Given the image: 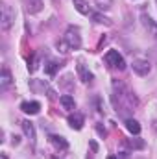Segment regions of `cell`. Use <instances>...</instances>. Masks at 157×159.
Listing matches in <instances>:
<instances>
[{"label": "cell", "mask_w": 157, "mask_h": 159, "mask_svg": "<svg viewBox=\"0 0 157 159\" xmlns=\"http://www.w3.org/2000/svg\"><path fill=\"white\" fill-rule=\"evenodd\" d=\"M141 20H142V26L148 30V34L157 39V22L155 20H154L150 15H146V13H141Z\"/></svg>", "instance_id": "5b68a950"}, {"label": "cell", "mask_w": 157, "mask_h": 159, "mask_svg": "<svg viewBox=\"0 0 157 159\" xmlns=\"http://www.w3.org/2000/svg\"><path fill=\"white\" fill-rule=\"evenodd\" d=\"M0 159H7V157H6V156H4V154H2V156H0Z\"/></svg>", "instance_id": "7402d4cb"}, {"label": "cell", "mask_w": 157, "mask_h": 159, "mask_svg": "<svg viewBox=\"0 0 157 159\" xmlns=\"http://www.w3.org/2000/svg\"><path fill=\"white\" fill-rule=\"evenodd\" d=\"M131 67H133V72L137 76H148L150 70H152V65H150L148 59H133Z\"/></svg>", "instance_id": "277c9868"}, {"label": "cell", "mask_w": 157, "mask_h": 159, "mask_svg": "<svg viewBox=\"0 0 157 159\" xmlns=\"http://www.w3.org/2000/svg\"><path fill=\"white\" fill-rule=\"evenodd\" d=\"M20 109L26 113V115H37L41 109V104L39 102H22L20 104Z\"/></svg>", "instance_id": "ba28073f"}, {"label": "cell", "mask_w": 157, "mask_h": 159, "mask_svg": "<svg viewBox=\"0 0 157 159\" xmlns=\"http://www.w3.org/2000/svg\"><path fill=\"white\" fill-rule=\"evenodd\" d=\"M96 131H98V135H102V137L107 135V131H105V128H104L102 124H96Z\"/></svg>", "instance_id": "44dd1931"}, {"label": "cell", "mask_w": 157, "mask_h": 159, "mask_svg": "<svg viewBox=\"0 0 157 159\" xmlns=\"http://www.w3.org/2000/svg\"><path fill=\"white\" fill-rule=\"evenodd\" d=\"M74 7H76V11H79L81 15H89V13H91L89 4H87L85 0H74Z\"/></svg>", "instance_id": "2e32d148"}, {"label": "cell", "mask_w": 157, "mask_h": 159, "mask_svg": "<svg viewBox=\"0 0 157 159\" xmlns=\"http://www.w3.org/2000/svg\"><path fill=\"white\" fill-rule=\"evenodd\" d=\"M67 120H69V126H70L72 129H81V128H83V122H85L83 115H81V113H76V111L70 113Z\"/></svg>", "instance_id": "8992f818"}, {"label": "cell", "mask_w": 157, "mask_h": 159, "mask_svg": "<svg viewBox=\"0 0 157 159\" xmlns=\"http://www.w3.org/2000/svg\"><path fill=\"white\" fill-rule=\"evenodd\" d=\"M107 159H117V157H115V156H109V157H107Z\"/></svg>", "instance_id": "603a6c76"}, {"label": "cell", "mask_w": 157, "mask_h": 159, "mask_svg": "<svg viewBox=\"0 0 157 159\" xmlns=\"http://www.w3.org/2000/svg\"><path fill=\"white\" fill-rule=\"evenodd\" d=\"M126 128H128V131L133 133V135H139V133H141V124H139L135 119H128L126 120Z\"/></svg>", "instance_id": "4fadbf2b"}, {"label": "cell", "mask_w": 157, "mask_h": 159, "mask_svg": "<svg viewBox=\"0 0 157 159\" xmlns=\"http://www.w3.org/2000/svg\"><path fill=\"white\" fill-rule=\"evenodd\" d=\"M92 19H94V22H98V24H105V26H111V20H109L107 17H104L102 13H92Z\"/></svg>", "instance_id": "d6986e66"}, {"label": "cell", "mask_w": 157, "mask_h": 159, "mask_svg": "<svg viewBox=\"0 0 157 159\" xmlns=\"http://www.w3.org/2000/svg\"><path fill=\"white\" fill-rule=\"evenodd\" d=\"M96 2V6L100 7V9H111V6H113V0H94Z\"/></svg>", "instance_id": "ffe728a7"}, {"label": "cell", "mask_w": 157, "mask_h": 159, "mask_svg": "<svg viewBox=\"0 0 157 159\" xmlns=\"http://www.w3.org/2000/svg\"><path fill=\"white\" fill-rule=\"evenodd\" d=\"M76 70H78V76H79V80H81L83 83L92 81V72H89V70L85 69V65H81V63H79L78 67H76Z\"/></svg>", "instance_id": "8fae6325"}, {"label": "cell", "mask_w": 157, "mask_h": 159, "mask_svg": "<svg viewBox=\"0 0 157 159\" xmlns=\"http://www.w3.org/2000/svg\"><path fill=\"white\" fill-rule=\"evenodd\" d=\"M30 87H32L34 91H43V93L46 91L50 100H54V98H56V96H54V91H52V89H50V87H48V85L43 81V80H39V81H35V80H34V81H30Z\"/></svg>", "instance_id": "52a82bcc"}, {"label": "cell", "mask_w": 157, "mask_h": 159, "mask_svg": "<svg viewBox=\"0 0 157 159\" xmlns=\"http://www.w3.org/2000/svg\"><path fill=\"white\" fill-rule=\"evenodd\" d=\"M126 144H128L129 148H133V150H142V148L146 146V143H144L142 139H129V141H126Z\"/></svg>", "instance_id": "e0dca14e"}, {"label": "cell", "mask_w": 157, "mask_h": 159, "mask_svg": "<svg viewBox=\"0 0 157 159\" xmlns=\"http://www.w3.org/2000/svg\"><path fill=\"white\" fill-rule=\"evenodd\" d=\"M59 67H61V63H57V61H48V63H44V72H46L48 76H54V74L59 70Z\"/></svg>", "instance_id": "5bb4252c"}, {"label": "cell", "mask_w": 157, "mask_h": 159, "mask_svg": "<svg viewBox=\"0 0 157 159\" xmlns=\"http://www.w3.org/2000/svg\"><path fill=\"white\" fill-rule=\"evenodd\" d=\"M48 141H50L56 148H59V150H67V148H69V143H67L65 137H61V135H50Z\"/></svg>", "instance_id": "30bf717a"}, {"label": "cell", "mask_w": 157, "mask_h": 159, "mask_svg": "<svg viewBox=\"0 0 157 159\" xmlns=\"http://www.w3.org/2000/svg\"><path fill=\"white\" fill-rule=\"evenodd\" d=\"M59 102H61V106H63L65 109H70V111H72V109L76 107V104H74V98H72L70 94H63V96L59 98Z\"/></svg>", "instance_id": "9a60e30c"}, {"label": "cell", "mask_w": 157, "mask_h": 159, "mask_svg": "<svg viewBox=\"0 0 157 159\" xmlns=\"http://www.w3.org/2000/svg\"><path fill=\"white\" fill-rule=\"evenodd\" d=\"M154 128H155V129H157V120H155V122H154Z\"/></svg>", "instance_id": "cb8c5ba5"}, {"label": "cell", "mask_w": 157, "mask_h": 159, "mask_svg": "<svg viewBox=\"0 0 157 159\" xmlns=\"http://www.w3.org/2000/svg\"><path fill=\"white\" fill-rule=\"evenodd\" d=\"M104 59H105V63H107L111 69H118V70H124V69H126V61H124V57L118 54V50H109Z\"/></svg>", "instance_id": "3957f363"}, {"label": "cell", "mask_w": 157, "mask_h": 159, "mask_svg": "<svg viewBox=\"0 0 157 159\" xmlns=\"http://www.w3.org/2000/svg\"><path fill=\"white\" fill-rule=\"evenodd\" d=\"M26 9L28 13H39L43 9V0H26Z\"/></svg>", "instance_id": "7c38bea8"}, {"label": "cell", "mask_w": 157, "mask_h": 159, "mask_svg": "<svg viewBox=\"0 0 157 159\" xmlns=\"http://www.w3.org/2000/svg\"><path fill=\"white\" fill-rule=\"evenodd\" d=\"M20 124H22V129H24L26 137H28V139H30V143L34 144V143H35V128H34V124H32L30 120H22Z\"/></svg>", "instance_id": "9c48e42d"}, {"label": "cell", "mask_w": 157, "mask_h": 159, "mask_svg": "<svg viewBox=\"0 0 157 159\" xmlns=\"http://www.w3.org/2000/svg\"><path fill=\"white\" fill-rule=\"evenodd\" d=\"M65 43L69 44L70 50H78L81 46V35H79V28L78 26H69L65 32Z\"/></svg>", "instance_id": "7a4b0ae2"}, {"label": "cell", "mask_w": 157, "mask_h": 159, "mask_svg": "<svg viewBox=\"0 0 157 159\" xmlns=\"http://www.w3.org/2000/svg\"><path fill=\"white\" fill-rule=\"evenodd\" d=\"M0 26H2V30L4 32H7L11 26H13V22H15V9L11 7V6H7V4H2V7H0Z\"/></svg>", "instance_id": "6da1fadb"}, {"label": "cell", "mask_w": 157, "mask_h": 159, "mask_svg": "<svg viewBox=\"0 0 157 159\" xmlns=\"http://www.w3.org/2000/svg\"><path fill=\"white\" fill-rule=\"evenodd\" d=\"M0 81H2V89H6L9 83H11V72L7 70V69H4L2 70V76H0Z\"/></svg>", "instance_id": "ac0fdd59"}]
</instances>
